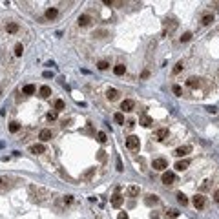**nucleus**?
<instances>
[{"label":"nucleus","mask_w":219,"mask_h":219,"mask_svg":"<svg viewBox=\"0 0 219 219\" xmlns=\"http://www.w3.org/2000/svg\"><path fill=\"white\" fill-rule=\"evenodd\" d=\"M27 190H29V197H31V201H35V203H39V204L48 203L49 197H51V194H49L46 188H42V186H35V184H31Z\"/></svg>","instance_id":"obj_1"},{"label":"nucleus","mask_w":219,"mask_h":219,"mask_svg":"<svg viewBox=\"0 0 219 219\" xmlns=\"http://www.w3.org/2000/svg\"><path fill=\"white\" fill-rule=\"evenodd\" d=\"M11 188H13V179L7 175H0V194H6Z\"/></svg>","instance_id":"obj_2"},{"label":"nucleus","mask_w":219,"mask_h":219,"mask_svg":"<svg viewBox=\"0 0 219 219\" xmlns=\"http://www.w3.org/2000/svg\"><path fill=\"white\" fill-rule=\"evenodd\" d=\"M152 168H154V170H159V172H162V170H166V168H168V161L162 159V157H159V159H155L154 162H152Z\"/></svg>","instance_id":"obj_3"},{"label":"nucleus","mask_w":219,"mask_h":219,"mask_svg":"<svg viewBox=\"0 0 219 219\" xmlns=\"http://www.w3.org/2000/svg\"><path fill=\"white\" fill-rule=\"evenodd\" d=\"M194 206H196V208H204V206H206V197H204V196H203V194H197V196H196V197H194Z\"/></svg>","instance_id":"obj_4"},{"label":"nucleus","mask_w":219,"mask_h":219,"mask_svg":"<svg viewBox=\"0 0 219 219\" xmlns=\"http://www.w3.org/2000/svg\"><path fill=\"white\" fill-rule=\"evenodd\" d=\"M133 108H135V102L132 99H124L120 102V110L122 112H133Z\"/></svg>","instance_id":"obj_5"},{"label":"nucleus","mask_w":219,"mask_h":219,"mask_svg":"<svg viewBox=\"0 0 219 219\" xmlns=\"http://www.w3.org/2000/svg\"><path fill=\"white\" fill-rule=\"evenodd\" d=\"M126 146H128L130 150H137V148H139V137L130 135V137L126 139Z\"/></svg>","instance_id":"obj_6"},{"label":"nucleus","mask_w":219,"mask_h":219,"mask_svg":"<svg viewBox=\"0 0 219 219\" xmlns=\"http://www.w3.org/2000/svg\"><path fill=\"white\" fill-rule=\"evenodd\" d=\"M190 152H192V146L184 144V146H179V148H175L174 155H177V157H183V155H186V154H190Z\"/></svg>","instance_id":"obj_7"},{"label":"nucleus","mask_w":219,"mask_h":219,"mask_svg":"<svg viewBox=\"0 0 219 219\" xmlns=\"http://www.w3.org/2000/svg\"><path fill=\"white\" fill-rule=\"evenodd\" d=\"M112 204L115 206V208H119L120 204H122V196H120V188L115 190V194H113V197H112Z\"/></svg>","instance_id":"obj_8"},{"label":"nucleus","mask_w":219,"mask_h":219,"mask_svg":"<svg viewBox=\"0 0 219 219\" xmlns=\"http://www.w3.org/2000/svg\"><path fill=\"white\" fill-rule=\"evenodd\" d=\"M162 183H164L166 186H168V184H174V183H175V175H174L172 172H164V174H162Z\"/></svg>","instance_id":"obj_9"},{"label":"nucleus","mask_w":219,"mask_h":219,"mask_svg":"<svg viewBox=\"0 0 219 219\" xmlns=\"http://www.w3.org/2000/svg\"><path fill=\"white\" fill-rule=\"evenodd\" d=\"M51 137H53V133H51V130H48V128H44V130H40L39 133V139H42L44 142L46 141H51Z\"/></svg>","instance_id":"obj_10"},{"label":"nucleus","mask_w":219,"mask_h":219,"mask_svg":"<svg viewBox=\"0 0 219 219\" xmlns=\"http://www.w3.org/2000/svg\"><path fill=\"white\" fill-rule=\"evenodd\" d=\"M29 152L35 154V155H39V154H44V152H46V146H44V144H33V146H29Z\"/></svg>","instance_id":"obj_11"},{"label":"nucleus","mask_w":219,"mask_h":219,"mask_svg":"<svg viewBox=\"0 0 219 219\" xmlns=\"http://www.w3.org/2000/svg\"><path fill=\"white\" fill-rule=\"evenodd\" d=\"M19 24H17V22H9V24H7V26H6V31H7V33H9V35H15V33H19Z\"/></svg>","instance_id":"obj_12"},{"label":"nucleus","mask_w":219,"mask_h":219,"mask_svg":"<svg viewBox=\"0 0 219 219\" xmlns=\"http://www.w3.org/2000/svg\"><path fill=\"white\" fill-rule=\"evenodd\" d=\"M57 15H59V9H57V7H48V9H46V19L48 20L57 19Z\"/></svg>","instance_id":"obj_13"},{"label":"nucleus","mask_w":219,"mask_h":219,"mask_svg":"<svg viewBox=\"0 0 219 219\" xmlns=\"http://www.w3.org/2000/svg\"><path fill=\"white\" fill-rule=\"evenodd\" d=\"M188 166H190V161L188 159H183V161H177V162H175V170H179V172L186 170Z\"/></svg>","instance_id":"obj_14"},{"label":"nucleus","mask_w":219,"mask_h":219,"mask_svg":"<svg viewBox=\"0 0 219 219\" xmlns=\"http://www.w3.org/2000/svg\"><path fill=\"white\" fill-rule=\"evenodd\" d=\"M186 86H188V88H199L201 79H197V77H190V79L186 80Z\"/></svg>","instance_id":"obj_15"},{"label":"nucleus","mask_w":219,"mask_h":219,"mask_svg":"<svg viewBox=\"0 0 219 219\" xmlns=\"http://www.w3.org/2000/svg\"><path fill=\"white\" fill-rule=\"evenodd\" d=\"M155 137H157V141H164L168 137V128H159L155 132Z\"/></svg>","instance_id":"obj_16"},{"label":"nucleus","mask_w":219,"mask_h":219,"mask_svg":"<svg viewBox=\"0 0 219 219\" xmlns=\"http://www.w3.org/2000/svg\"><path fill=\"white\" fill-rule=\"evenodd\" d=\"M214 22V15L212 13H204L203 17H201V24H204V26H208V24H212Z\"/></svg>","instance_id":"obj_17"},{"label":"nucleus","mask_w":219,"mask_h":219,"mask_svg":"<svg viewBox=\"0 0 219 219\" xmlns=\"http://www.w3.org/2000/svg\"><path fill=\"white\" fill-rule=\"evenodd\" d=\"M39 93H40L42 99H48V97L51 95V88H49V86H42V88L39 90Z\"/></svg>","instance_id":"obj_18"},{"label":"nucleus","mask_w":219,"mask_h":219,"mask_svg":"<svg viewBox=\"0 0 219 219\" xmlns=\"http://www.w3.org/2000/svg\"><path fill=\"white\" fill-rule=\"evenodd\" d=\"M117 97H119V91H117V90H113V88H110V90L106 91V99H108V100H115V99H117Z\"/></svg>","instance_id":"obj_19"},{"label":"nucleus","mask_w":219,"mask_h":219,"mask_svg":"<svg viewBox=\"0 0 219 219\" xmlns=\"http://www.w3.org/2000/svg\"><path fill=\"white\" fill-rule=\"evenodd\" d=\"M35 90H37V88H35L33 84H26V86L22 88V93H24V95H33Z\"/></svg>","instance_id":"obj_20"},{"label":"nucleus","mask_w":219,"mask_h":219,"mask_svg":"<svg viewBox=\"0 0 219 219\" xmlns=\"http://www.w3.org/2000/svg\"><path fill=\"white\" fill-rule=\"evenodd\" d=\"M139 186H135V184H132V186H128V196L130 197H137L139 196Z\"/></svg>","instance_id":"obj_21"},{"label":"nucleus","mask_w":219,"mask_h":219,"mask_svg":"<svg viewBox=\"0 0 219 219\" xmlns=\"http://www.w3.org/2000/svg\"><path fill=\"white\" fill-rule=\"evenodd\" d=\"M90 22H91V17H90V15H80L79 17V26H82V27L88 26Z\"/></svg>","instance_id":"obj_22"},{"label":"nucleus","mask_w":219,"mask_h":219,"mask_svg":"<svg viewBox=\"0 0 219 219\" xmlns=\"http://www.w3.org/2000/svg\"><path fill=\"white\" fill-rule=\"evenodd\" d=\"M124 71H126V66H124V64H117V66L113 68V73H115V75H124Z\"/></svg>","instance_id":"obj_23"},{"label":"nucleus","mask_w":219,"mask_h":219,"mask_svg":"<svg viewBox=\"0 0 219 219\" xmlns=\"http://www.w3.org/2000/svg\"><path fill=\"white\" fill-rule=\"evenodd\" d=\"M141 124L148 128V126H152V124H154V120H152V117H148V115H142V117H141Z\"/></svg>","instance_id":"obj_24"},{"label":"nucleus","mask_w":219,"mask_h":219,"mask_svg":"<svg viewBox=\"0 0 219 219\" xmlns=\"http://www.w3.org/2000/svg\"><path fill=\"white\" fill-rule=\"evenodd\" d=\"M95 174V168H90V170H86L84 174H82V179L84 181H88V179H91V175Z\"/></svg>","instance_id":"obj_25"},{"label":"nucleus","mask_w":219,"mask_h":219,"mask_svg":"<svg viewBox=\"0 0 219 219\" xmlns=\"http://www.w3.org/2000/svg\"><path fill=\"white\" fill-rule=\"evenodd\" d=\"M166 216L170 219H175V217H179V210H175V208H170L168 212H166Z\"/></svg>","instance_id":"obj_26"},{"label":"nucleus","mask_w":219,"mask_h":219,"mask_svg":"<svg viewBox=\"0 0 219 219\" xmlns=\"http://www.w3.org/2000/svg\"><path fill=\"white\" fill-rule=\"evenodd\" d=\"M113 120H115L117 124H122V122H124V113H120V112H117V113L113 115Z\"/></svg>","instance_id":"obj_27"},{"label":"nucleus","mask_w":219,"mask_h":219,"mask_svg":"<svg viewBox=\"0 0 219 219\" xmlns=\"http://www.w3.org/2000/svg\"><path fill=\"white\" fill-rule=\"evenodd\" d=\"M159 203V197L157 196H148L146 197V204H157Z\"/></svg>","instance_id":"obj_28"},{"label":"nucleus","mask_w":219,"mask_h":219,"mask_svg":"<svg viewBox=\"0 0 219 219\" xmlns=\"http://www.w3.org/2000/svg\"><path fill=\"white\" fill-rule=\"evenodd\" d=\"M177 201H179L181 204H183V206H184V204H188V197H186V196H184V194H177Z\"/></svg>","instance_id":"obj_29"},{"label":"nucleus","mask_w":219,"mask_h":219,"mask_svg":"<svg viewBox=\"0 0 219 219\" xmlns=\"http://www.w3.org/2000/svg\"><path fill=\"white\" fill-rule=\"evenodd\" d=\"M19 130H20V124H19V122H11V124H9V132H11V133H17Z\"/></svg>","instance_id":"obj_30"},{"label":"nucleus","mask_w":219,"mask_h":219,"mask_svg":"<svg viewBox=\"0 0 219 219\" xmlns=\"http://www.w3.org/2000/svg\"><path fill=\"white\" fill-rule=\"evenodd\" d=\"M71 203H73V196H64V197H62V204H64V206H68V204H71Z\"/></svg>","instance_id":"obj_31"},{"label":"nucleus","mask_w":219,"mask_h":219,"mask_svg":"<svg viewBox=\"0 0 219 219\" xmlns=\"http://www.w3.org/2000/svg\"><path fill=\"white\" fill-rule=\"evenodd\" d=\"M22 53H24V46H22V44H17V46H15V55H17V57H22Z\"/></svg>","instance_id":"obj_32"},{"label":"nucleus","mask_w":219,"mask_h":219,"mask_svg":"<svg viewBox=\"0 0 219 219\" xmlns=\"http://www.w3.org/2000/svg\"><path fill=\"white\" fill-rule=\"evenodd\" d=\"M192 33L190 31H186V33H183V37H181V42H188V40H192Z\"/></svg>","instance_id":"obj_33"},{"label":"nucleus","mask_w":219,"mask_h":219,"mask_svg":"<svg viewBox=\"0 0 219 219\" xmlns=\"http://www.w3.org/2000/svg\"><path fill=\"white\" fill-rule=\"evenodd\" d=\"M183 68H184V64H183V60H181V62H177V64H175L174 73H175V75H177V73H181V71H183Z\"/></svg>","instance_id":"obj_34"},{"label":"nucleus","mask_w":219,"mask_h":219,"mask_svg":"<svg viewBox=\"0 0 219 219\" xmlns=\"http://www.w3.org/2000/svg\"><path fill=\"white\" fill-rule=\"evenodd\" d=\"M97 141H99V142H106V133H104V132H99V133H97Z\"/></svg>","instance_id":"obj_35"},{"label":"nucleus","mask_w":219,"mask_h":219,"mask_svg":"<svg viewBox=\"0 0 219 219\" xmlns=\"http://www.w3.org/2000/svg\"><path fill=\"white\" fill-rule=\"evenodd\" d=\"M55 110H64V100H60V99L55 100Z\"/></svg>","instance_id":"obj_36"},{"label":"nucleus","mask_w":219,"mask_h":219,"mask_svg":"<svg viewBox=\"0 0 219 219\" xmlns=\"http://www.w3.org/2000/svg\"><path fill=\"white\" fill-rule=\"evenodd\" d=\"M108 66H110V64H108L106 60H100L99 64H97V68H99V69H108Z\"/></svg>","instance_id":"obj_37"},{"label":"nucleus","mask_w":219,"mask_h":219,"mask_svg":"<svg viewBox=\"0 0 219 219\" xmlns=\"http://www.w3.org/2000/svg\"><path fill=\"white\" fill-rule=\"evenodd\" d=\"M57 119V112H49L48 113V120H55Z\"/></svg>","instance_id":"obj_38"},{"label":"nucleus","mask_w":219,"mask_h":219,"mask_svg":"<svg viewBox=\"0 0 219 219\" xmlns=\"http://www.w3.org/2000/svg\"><path fill=\"white\" fill-rule=\"evenodd\" d=\"M172 90H174V93H175V95H181V93H183V90H181V86H177V84H175V86H174Z\"/></svg>","instance_id":"obj_39"},{"label":"nucleus","mask_w":219,"mask_h":219,"mask_svg":"<svg viewBox=\"0 0 219 219\" xmlns=\"http://www.w3.org/2000/svg\"><path fill=\"white\" fill-rule=\"evenodd\" d=\"M104 35H106V31H95L93 33V37H97V39H102Z\"/></svg>","instance_id":"obj_40"},{"label":"nucleus","mask_w":219,"mask_h":219,"mask_svg":"<svg viewBox=\"0 0 219 219\" xmlns=\"http://www.w3.org/2000/svg\"><path fill=\"white\" fill-rule=\"evenodd\" d=\"M97 157H99V161H104V159H106V152H104V150H100Z\"/></svg>","instance_id":"obj_41"},{"label":"nucleus","mask_w":219,"mask_h":219,"mask_svg":"<svg viewBox=\"0 0 219 219\" xmlns=\"http://www.w3.org/2000/svg\"><path fill=\"white\" fill-rule=\"evenodd\" d=\"M117 170H119V172L124 170V168H122V161H120V157H117Z\"/></svg>","instance_id":"obj_42"},{"label":"nucleus","mask_w":219,"mask_h":219,"mask_svg":"<svg viewBox=\"0 0 219 219\" xmlns=\"http://www.w3.org/2000/svg\"><path fill=\"white\" fill-rule=\"evenodd\" d=\"M206 110H208V112H210V113H217V108H216V106H208V108H206Z\"/></svg>","instance_id":"obj_43"},{"label":"nucleus","mask_w":219,"mask_h":219,"mask_svg":"<svg viewBox=\"0 0 219 219\" xmlns=\"http://www.w3.org/2000/svg\"><path fill=\"white\" fill-rule=\"evenodd\" d=\"M214 201H216V203H219V188L214 192Z\"/></svg>","instance_id":"obj_44"},{"label":"nucleus","mask_w":219,"mask_h":219,"mask_svg":"<svg viewBox=\"0 0 219 219\" xmlns=\"http://www.w3.org/2000/svg\"><path fill=\"white\" fill-rule=\"evenodd\" d=\"M117 219H128V214H126V212H120Z\"/></svg>","instance_id":"obj_45"}]
</instances>
